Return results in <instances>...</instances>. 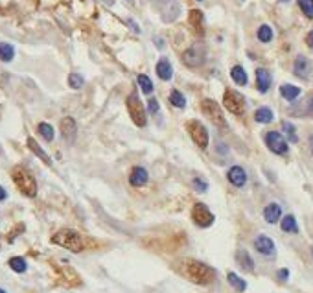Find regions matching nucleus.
Returning a JSON list of instances; mask_svg holds the SVG:
<instances>
[{
    "label": "nucleus",
    "mask_w": 313,
    "mask_h": 293,
    "mask_svg": "<svg viewBox=\"0 0 313 293\" xmlns=\"http://www.w3.org/2000/svg\"><path fill=\"white\" fill-rule=\"evenodd\" d=\"M61 135L65 140H76V135H77V126H76V120L67 116V118L61 120Z\"/></svg>",
    "instance_id": "nucleus-13"
},
{
    "label": "nucleus",
    "mask_w": 313,
    "mask_h": 293,
    "mask_svg": "<svg viewBox=\"0 0 313 293\" xmlns=\"http://www.w3.org/2000/svg\"><path fill=\"white\" fill-rule=\"evenodd\" d=\"M11 177H13L17 188L21 190L26 197H35L37 195V181H35V177L30 174L28 170L15 168L13 172H11Z\"/></svg>",
    "instance_id": "nucleus-3"
},
{
    "label": "nucleus",
    "mask_w": 313,
    "mask_h": 293,
    "mask_svg": "<svg viewBox=\"0 0 313 293\" xmlns=\"http://www.w3.org/2000/svg\"><path fill=\"white\" fill-rule=\"evenodd\" d=\"M254 247H256L258 253H262L265 256H273V255H275V244H273L271 238L265 236V234H260V236L254 240Z\"/></svg>",
    "instance_id": "nucleus-12"
},
{
    "label": "nucleus",
    "mask_w": 313,
    "mask_h": 293,
    "mask_svg": "<svg viewBox=\"0 0 313 293\" xmlns=\"http://www.w3.org/2000/svg\"><path fill=\"white\" fill-rule=\"evenodd\" d=\"M236 262L242 265V269H245V271H252L254 269V262H252L250 255L245 249H240L236 253Z\"/></svg>",
    "instance_id": "nucleus-21"
},
{
    "label": "nucleus",
    "mask_w": 313,
    "mask_h": 293,
    "mask_svg": "<svg viewBox=\"0 0 313 293\" xmlns=\"http://www.w3.org/2000/svg\"><path fill=\"white\" fill-rule=\"evenodd\" d=\"M299 7L308 19H313V0H299Z\"/></svg>",
    "instance_id": "nucleus-32"
},
{
    "label": "nucleus",
    "mask_w": 313,
    "mask_h": 293,
    "mask_svg": "<svg viewBox=\"0 0 313 293\" xmlns=\"http://www.w3.org/2000/svg\"><path fill=\"white\" fill-rule=\"evenodd\" d=\"M254 120L260 122V124H269V122H273V111L269 107H260L254 112Z\"/></svg>",
    "instance_id": "nucleus-24"
},
{
    "label": "nucleus",
    "mask_w": 313,
    "mask_h": 293,
    "mask_svg": "<svg viewBox=\"0 0 313 293\" xmlns=\"http://www.w3.org/2000/svg\"><path fill=\"white\" fill-rule=\"evenodd\" d=\"M258 39L262 42H269L273 39V30L267 26V24H264V26H260L258 28Z\"/></svg>",
    "instance_id": "nucleus-31"
},
{
    "label": "nucleus",
    "mask_w": 313,
    "mask_h": 293,
    "mask_svg": "<svg viewBox=\"0 0 313 293\" xmlns=\"http://www.w3.org/2000/svg\"><path fill=\"white\" fill-rule=\"evenodd\" d=\"M201 109L203 112L209 116L210 120H212V124H216L217 127H227V122H225V116H223V111L219 109V105H217V102H214V100H203L201 102Z\"/></svg>",
    "instance_id": "nucleus-7"
},
{
    "label": "nucleus",
    "mask_w": 313,
    "mask_h": 293,
    "mask_svg": "<svg viewBox=\"0 0 313 293\" xmlns=\"http://www.w3.org/2000/svg\"><path fill=\"white\" fill-rule=\"evenodd\" d=\"M308 111H310V114L313 116V96L310 98V102H308Z\"/></svg>",
    "instance_id": "nucleus-40"
},
{
    "label": "nucleus",
    "mask_w": 313,
    "mask_h": 293,
    "mask_svg": "<svg viewBox=\"0 0 313 293\" xmlns=\"http://www.w3.org/2000/svg\"><path fill=\"white\" fill-rule=\"evenodd\" d=\"M293 72H295V76L297 77H302V79H306L310 76V72H312V67H310V61H308L306 57L299 56L295 59V65H293Z\"/></svg>",
    "instance_id": "nucleus-14"
},
{
    "label": "nucleus",
    "mask_w": 313,
    "mask_h": 293,
    "mask_svg": "<svg viewBox=\"0 0 313 293\" xmlns=\"http://www.w3.org/2000/svg\"><path fill=\"white\" fill-rule=\"evenodd\" d=\"M127 111L131 114V120L135 122V126L139 127H144L146 126V109H144V104L140 102V98L137 92H131L129 96H127Z\"/></svg>",
    "instance_id": "nucleus-4"
},
{
    "label": "nucleus",
    "mask_w": 313,
    "mask_h": 293,
    "mask_svg": "<svg viewBox=\"0 0 313 293\" xmlns=\"http://www.w3.org/2000/svg\"><path fill=\"white\" fill-rule=\"evenodd\" d=\"M265 144H267V147L271 149L273 153L277 155H285L287 153V142H285V139L280 135L278 131H269L267 135H265Z\"/></svg>",
    "instance_id": "nucleus-9"
},
{
    "label": "nucleus",
    "mask_w": 313,
    "mask_h": 293,
    "mask_svg": "<svg viewBox=\"0 0 313 293\" xmlns=\"http://www.w3.org/2000/svg\"><path fill=\"white\" fill-rule=\"evenodd\" d=\"M172 74H174V69L168 61L166 57H162L159 63H157V76L162 79V81H170L172 79Z\"/></svg>",
    "instance_id": "nucleus-19"
},
{
    "label": "nucleus",
    "mask_w": 313,
    "mask_h": 293,
    "mask_svg": "<svg viewBox=\"0 0 313 293\" xmlns=\"http://www.w3.org/2000/svg\"><path fill=\"white\" fill-rule=\"evenodd\" d=\"M282 127H284L285 135H287V139L291 140V142H297V133H295V127H293V124H289V122H284L282 124Z\"/></svg>",
    "instance_id": "nucleus-35"
},
{
    "label": "nucleus",
    "mask_w": 313,
    "mask_h": 293,
    "mask_svg": "<svg viewBox=\"0 0 313 293\" xmlns=\"http://www.w3.org/2000/svg\"><path fill=\"white\" fill-rule=\"evenodd\" d=\"M9 267L13 269L15 273H24L26 271V260L21 258V256H13V258H9Z\"/></svg>",
    "instance_id": "nucleus-28"
},
{
    "label": "nucleus",
    "mask_w": 313,
    "mask_h": 293,
    "mask_svg": "<svg viewBox=\"0 0 313 293\" xmlns=\"http://www.w3.org/2000/svg\"><path fill=\"white\" fill-rule=\"evenodd\" d=\"M186 129H188V133H190L192 140H194L195 144L201 147V149H205V147L209 146V131L205 129V126H203L201 122H197V120H190V122L186 124Z\"/></svg>",
    "instance_id": "nucleus-8"
},
{
    "label": "nucleus",
    "mask_w": 313,
    "mask_h": 293,
    "mask_svg": "<svg viewBox=\"0 0 313 293\" xmlns=\"http://www.w3.org/2000/svg\"><path fill=\"white\" fill-rule=\"evenodd\" d=\"M223 104L227 107V111H230L232 114H236V116H240V114L245 112V98L238 91L227 89V91H225V96H223Z\"/></svg>",
    "instance_id": "nucleus-5"
},
{
    "label": "nucleus",
    "mask_w": 313,
    "mask_h": 293,
    "mask_svg": "<svg viewBox=\"0 0 313 293\" xmlns=\"http://www.w3.org/2000/svg\"><path fill=\"white\" fill-rule=\"evenodd\" d=\"M310 149H312V153H313V135L310 137Z\"/></svg>",
    "instance_id": "nucleus-42"
},
{
    "label": "nucleus",
    "mask_w": 313,
    "mask_h": 293,
    "mask_svg": "<svg viewBox=\"0 0 313 293\" xmlns=\"http://www.w3.org/2000/svg\"><path fill=\"white\" fill-rule=\"evenodd\" d=\"M147 109H149V112H151V114H157V111H159V104H157V100H149Z\"/></svg>",
    "instance_id": "nucleus-37"
},
{
    "label": "nucleus",
    "mask_w": 313,
    "mask_h": 293,
    "mask_svg": "<svg viewBox=\"0 0 313 293\" xmlns=\"http://www.w3.org/2000/svg\"><path fill=\"white\" fill-rule=\"evenodd\" d=\"M192 220H194V223L197 227H201V229H207L210 225L214 223V214L210 212V209L207 205H203V203H195L194 209H192Z\"/></svg>",
    "instance_id": "nucleus-6"
},
{
    "label": "nucleus",
    "mask_w": 313,
    "mask_h": 293,
    "mask_svg": "<svg viewBox=\"0 0 313 293\" xmlns=\"http://www.w3.org/2000/svg\"><path fill=\"white\" fill-rule=\"evenodd\" d=\"M15 56V50L11 44H7V42H0V59L2 61H11Z\"/></svg>",
    "instance_id": "nucleus-27"
},
{
    "label": "nucleus",
    "mask_w": 313,
    "mask_h": 293,
    "mask_svg": "<svg viewBox=\"0 0 313 293\" xmlns=\"http://www.w3.org/2000/svg\"><path fill=\"white\" fill-rule=\"evenodd\" d=\"M182 61L188 67H199V65H203V61H205V48H203L201 44H195L192 48H188L182 54Z\"/></svg>",
    "instance_id": "nucleus-10"
},
{
    "label": "nucleus",
    "mask_w": 313,
    "mask_h": 293,
    "mask_svg": "<svg viewBox=\"0 0 313 293\" xmlns=\"http://www.w3.org/2000/svg\"><path fill=\"white\" fill-rule=\"evenodd\" d=\"M256 87L260 92H267L269 87H271V74L265 69L256 70Z\"/></svg>",
    "instance_id": "nucleus-17"
},
{
    "label": "nucleus",
    "mask_w": 313,
    "mask_h": 293,
    "mask_svg": "<svg viewBox=\"0 0 313 293\" xmlns=\"http://www.w3.org/2000/svg\"><path fill=\"white\" fill-rule=\"evenodd\" d=\"M280 2H289V0H280Z\"/></svg>",
    "instance_id": "nucleus-43"
},
{
    "label": "nucleus",
    "mask_w": 313,
    "mask_h": 293,
    "mask_svg": "<svg viewBox=\"0 0 313 293\" xmlns=\"http://www.w3.org/2000/svg\"><path fill=\"white\" fill-rule=\"evenodd\" d=\"M39 133L44 137V140H48V142L54 140V127L50 124H39Z\"/></svg>",
    "instance_id": "nucleus-33"
},
{
    "label": "nucleus",
    "mask_w": 313,
    "mask_h": 293,
    "mask_svg": "<svg viewBox=\"0 0 313 293\" xmlns=\"http://www.w3.org/2000/svg\"><path fill=\"white\" fill-rule=\"evenodd\" d=\"M282 230L284 232H299V225H297V220H295V216H291V214H287V216L282 220Z\"/></svg>",
    "instance_id": "nucleus-26"
},
{
    "label": "nucleus",
    "mask_w": 313,
    "mask_h": 293,
    "mask_svg": "<svg viewBox=\"0 0 313 293\" xmlns=\"http://www.w3.org/2000/svg\"><path fill=\"white\" fill-rule=\"evenodd\" d=\"M227 179L236 188H242V186H245V183H247V172L242 166H232L229 170V174H227Z\"/></svg>",
    "instance_id": "nucleus-11"
},
{
    "label": "nucleus",
    "mask_w": 313,
    "mask_h": 293,
    "mask_svg": "<svg viewBox=\"0 0 313 293\" xmlns=\"http://www.w3.org/2000/svg\"><path fill=\"white\" fill-rule=\"evenodd\" d=\"M137 79H139L140 89L146 92V94H151V92H153V83H151V79H149V77L144 76V74H140Z\"/></svg>",
    "instance_id": "nucleus-30"
},
{
    "label": "nucleus",
    "mask_w": 313,
    "mask_h": 293,
    "mask_svg": "<svg viewBox=\"0 0 313 293\" xmlns=\"http://www.w3.org/2000/svg\"><path fill=\"white\" fill-rule=\"evenodd\" d=\"M306 44L313 50V30L310 32V34H308V37H306Z\"/></svg>",
    "instance_id": "nucleus-39"
},
{
    "label": "nucleus",
    "mask_w": 313,
    "mask_h": 293,
    "mask_svg": "<svg viewBox=\"0 0 313 293\" xmlns=\"http://www.w3.org/2000/svg\"><path fill=\"white\" fill-rule=\"evenodd\" d=\"M230 76H232V79H234V83L247 85V72L243 70V67H240V65L232 67V70H230Z\"/></svg>",
    "instance_id": "nucleus-22"
},
{
    "label": "nucleus",
    "mask_w": 313,
    "mask_h": 293,
    "mask_svg": "<svg viewBox=\"0 0 313 293\" xmlns=\"http://www.w3.org/2000/svg\"><path fill=\"white\" fill-rule=\"evenodd\" d=\"M188 22H190V26L194 28V32L197 35H203L205 34V24H203V13L199 9H192L190 15H188Z\"/></svg>",
    "instance_id": "nucleus-16"
},
{
    "label": "nucleus",
    "mask_w": 313,
    "mask_h": 293,
    "mask_svg": "<svg viewBox=\"0 0 313 293\" xmlns=\"http://www.w3.org/2000/svg\"><path fill=\"white\" fill-rule=\"evenodd\" d=\"M227 279H229L230 286L234 288L236 292H245V290H247V282H245L243 279H240V277H238L236 273L230 271L229 275H227Z\"/></svg>",
    "instance_id": "nucleus-25"
},
{
    "label": "nucleus",
    "mask_w": 313,
    "mask_h": 293,
    "mask_svg": "<svg viewBox=\"0 0 313 293\" xmlns=\"http://www.w3.org/2000/svg\"><path fill=\"white\" fill-rule=\"evenodd\" d=\"M26 144H28V147H30V151H34L35 155H37V157H39V159H41L42 162H44V164H52V161H50V157L48 155H46V151H44V149H42L41 146H39V144H37V140L35 139H28L26 140Z\"/></svg>",
    "instance_id": "nucleus-20"
},
{
    "label": "nucleus",
    "mask_w": 313,
    "mask_h": 293,
    "mask_svg": "<svg viewBox=\"0 0 313 293\" xmlns=\"http://www.w3.org/2000/svg\"><path fill=\"white\" fill-rule=\"evenodd\" d=\"M194 188L197 190V192H207V188H209V184L203 181V179H199V177H194Z\"/></svg>",
    "instance_id": "nucleus-36"
},
{
    "label": "nucleus",
    "mask_w": 313,
    "mask_h": 293,
    "mask_svg": "<svg viewBox=\"0 0 313 293\" xmlns=\"http://www.w3.org/2000/svg\"><path fill=\"white\" fill-rule=\"evenodd\" d=\"M69 85L72 89H81L85 85V79L83 76H79V74H70L69 76Z\"/></svg>",
    "instance_id": "nucleus-34"
},
{
    "label": "nucleus",
    "mask_w": 313,
    "mask_h": 293,
    "mask_svg": "<svg viewBox=\"0 0 313 293\" xmlns=\"http://www.w3.org/2000/svg\"><path fill=\"white\" fill-rule=\"evenodd\" d=\"M52 244L61 245V247H65V249H69V251H72V253H81L85 249L83 238L72 229L57 230L56 234L52 236Z\"/></svg>",
    "instance_id": "nucleus-2"
},
{
    "label": "nucleus",
    "mask_w": 313,
    "mask_h": 293,
    "mask_svg": "<svg viewBox=\"0 0 313 293\" xmlns=\"http://www.w3.org/2000/svg\"><path fill=\"white\" fill-rule=\"evenodd\" d=\"M170 102H172V105H175V107H184L186 105V98L182 96V92H179V91H172L170 92Z\"/></svg>",
    "instance_id": "nucleus-29"
},
{
    "label": "nucleus",
    "mask_w": 313,
    "mask_h": 293,
    "mask_svg": "<svg viewBox=\"0 0 313 293\" xmlns=\"http://www.w3.org/2000/svg\"><path fill=\"white\" fill-rule=\"evenodd\" d=\"M129 183H131L133 186H137V188H140V186H144L147 183V172L146 168L142 166H135L131 170V175H129Z\"/></svg>",
    "instance_id": "nucleus-15"
},
{
    "label": "nucleus",
    "mask_w": 313,
    "mask_h": 293,
    "mask_svg": "<svg viewBox=\"0 0 313 293\" xmlns=\"http://www.w3.org/2000/svg\"><path fill=\"white\" fill-rule=\"evenodd\" d=\"M278 279L280 280H287V279H289V271H287V269H280V271H278Z\"/></svg>",
    "instance_id": "nucleus-38"
},
{
    "label": "nucleus",
    "mask_w": 313,
    "mask_h": 293,
    "mask_svg": "<svg viewBox=\"0 0 313 293\" xmlns=\"http://www.w3.org/2000/svg\"><path fill=\"white\" fill-rule=\"evenodd\" d=\"M179 269L188 280H192L195 284H201V286H207L216 279V271L210 265L199 262V260H182Z\"/></svg>",
    "instance_id": "nucleus-1"
},
{
    "label": "nucleus",
    "mask_w": 313,
    "mask_h": 293,
    "mask_svg": "<svg viewBox=\"0 0 313 293\" xmlns=\"http://www.w3.org/2000/svg\"><path fill=\"white\" fill-rule=\"evenodd\" d=\"M199 2H201V0H199Z\"/></svg>",
    "instance_id": "nucleus-45"
},
{
    "label": "nucleus",
    "mask_w": 313,
    "mask_h": 293,
    "mask_svg": "<svg viewBox=\"0 0 313 293\" xmlns=\"http://www.w3.org/2000/svg\"><path fill=\"white\" fill-rule=\"evenodd\" d=\"M280 94H282L285 100L293 102V100H297V98L300 96V89L299 87H293V85H282V87H280Z\"/></svg>",
    "instance_id": "nucleus-23"
},
{
    "label": "nucleus",
    "mask_w": 313,
    "mask_h": 293,
    "mask_svg": "<svg viewBox=\"0 0 313 293\" xmlns=\"http://www.w3.org/2000/svg\"><path fill=\"white\" fill-rule=\"evenodd\" d=\"M7 197V194H6V190L2 188V186H0V201H4V199H6Z\"/></svg>",
    "instance_id": "nucleus-41"
},
{
    "label": "nucleus",
    "mask_w": 313,
    "mask_h": 293,
    "mask_svg": "<svg viewBox=\"0 0 313 293\" xmlns=\"http://www.w3.org/2000/svg\"><path fill=\"white\" fill-rule=\"evenodd\" d=\"M280 216H282V209H280V205H277V203H271V205H267L264 209V218L267 223H277L280 220Z\"/></svg>",
    "instance_id": "nucleus-18"
},
{
    "label": "nucleus",
    "mask_w": 313,
    "mask_h": 293,
    "mask_svg": "<svg viewBox=\"0 0 313 293\" xmlns=\"http://www.w3.org/2000/svg\"><path fill=\"white\" fill-rule=\"evenodd\" d=\"M0 293H6V292H4V290H0Z\"/></svg>",
    "instance_id": "nucleus-44"
}]
</instances>
